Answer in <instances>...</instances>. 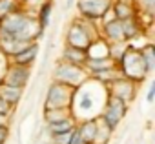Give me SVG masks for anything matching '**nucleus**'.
Segmentation results:
<instances>
[{"mask_svg": "<svg viewBox=\"0 0 155 144\" xmlns=\"http://www.w3.org/2000/svg\"><path fill=\"white\" fill-rule=\"evenodd\" d=\"M40 37L42 33L38 31L37 18L31 17L24 8L0 20V51L8 58L17 55L26 46L37 42Z\"/></svg>", "mask_w": 155, "mask_h": 144, "instance_id": "obj_1", "label": "nucleus"}, {"mask_svg": "<svg viewBox=\"0 0 155 144\" xmlns=\"http://www.w3.org/2000/svg\"><path fill=\"white\" fill-rule=\"evenodd\" d=\"M97 80L88 79L82 86H79L73 91V99H71V115L77 122L81 120H90V119H97L95 108H97V99H95V88H97Z\"/></svg>", "mask_w": 155, "mask_h": 144, "instance_id": "obj_2", "label": "nucleus"}, {"mask_svg": "<svg viewBox=\"0 0 155 144\" xmlns=\"http://www.w3.org/2000/svg\"><path fill=\"white\" fill-rule=\"evenodd\" d=\"M117 66V71H119V75L122 79H128L131 80L133 84H142L146 80V77L150 75L148 73V69H146V64L139 53L137 47L130 46L126 47V51L122 53V57L115 62Z\"/></svg>", "mask_w": 155, "mask_h": 144, "instance_id": "obj_3", "label": "nucleus"}, {"mask_svg": "<svg viewBox=\"0 0 155 144\" xmlns=\"http://www.w3.org/2000/svg\"><path fill=\"white\" fill-rule=\"evenodd\" d=\"M99 37H101V31H99L97 22H90V20H84L79 17V18L71 20V24L66 31V46L86 51L88 46Z\"/></svg>", "mask_w": 155, "mask_h": 144, "instance_id": "obj_4", "label": "nucleus"}, {"mask_svg": "<svg viewBox=\"0 0 155 144\" xmlns=\"http://www.w3.org/2000/svg\"><path fill=\"white\" fill-rule=\"evenodd\" d=\"M88 73L82 66H75V64H68L58 60L55 69H53V82L64 84L71 90H77L79 86H82L88 80Z\"/></svg>", "mask_w": 155, "mask_h": 144, "instance_id": "obj_5", "label": "nucleus"}, {"mask_svg": "<svg viewBox=\"0 0 155 144\" xmlns=\"http://www.w3.org/2000/svg\"><path fill=\"white\" fill-rule=\"evenodd\" d=\"M73 91L75 90H71L64 84L51 82L48 88L46 99H44V110H69Z\"/></svg>", "mask_w": 155, "mask_h": 144, "instance_id": "obj_6", "label": "nucleus"}, {"mask_svg": "<svg viewBox=\"0 0 155 144\" xmlns=\"http://www.w3.org/2000/svg\"><path fill=\"white\" fill-rule=\"evenodd\" d=\"M126 113H128V104H124V102H120V100H117L113 97H108L99 119L110 131H115Z\"/></svg>", "mask_w": 155, "mask_h": 144, "instance_id": "obj_7", "label": "nucleus"}, {"mask_svg": "<svg viewBox=\"0 0 155 144\" xmlns=\"http://www.w3.org/2000/svg\"><path fill=\"white\" fill-rule=\"evenodd\" d=\"M113 0H77L79 15L84 20L90 22H101L106 13L111 9Z\"/></svg>", "mask_w": 155, "mask_h": 144, "instance_id": "obj_8", "label": "nucleus"}, {"mask_svg": "<svg viewBox=\"0 0 155 144\" xmlns=\"http://www.w3.org/2000/svg\"><path fill=\"white\" fill-rule=\"evenodd\" d=\"M106 93H108V97H113V99H117V100L130 106L133 102L135 95H137V84H133L128 79L117 77L110 84H106Z\"/></svg>", "mask_w": 155, "mask_h": 144, "instance_id": "obj_9", "label": "nucleus"}, {"mask_svg": "<svg viewBox=\"0 0 155 144\" xmlns=\"http://www.w3.org/2000/svg\"><path fill=\"white\" fill-rule=\"evenodd\" d=\"M29 77H31V67H28V66H17V64L9 62L6 73L2 77V84L24 90L26 84H28V80H29Z\"/></svg>", "mask_w": 155, "mask_h": 144, "instance_id": "obj_10", "label": "nucleus"}, {"mask_svg": "<svg viewBox=\"0 0 155 144\" xmlns=\"http://www.w3.org/2000/svg\"><path fill=\"white\" fill-rule=\"evenodd\" d=\"M37 53H38V44L33 42V44L26 46L24 49H20L17 55H13L9 58V62L11 64H17V66H28V67H31V64L37 58Z\"/></svg>", "mask_w": 155, "mask_h": 144, "instance_id": "obj_11", "label": "nucleus"}, {"mask_svg": "<svg viewBox=\"0 0 155 144\" xmlns=\"http://www.w3.org/2000/svg\"><path fill=\"white\" fill-rule=\"evenodd\" d=\"M97 128H99V119H90V120L77 122V131H79V135H81L82 144H93L95 142Z\"/></svg>", "mask_w": 155, "mask_h": 144, "instance_id": "obj_12", "label": "nucleus"}, {"mask_svg": "<svg viewBox=\"0 0 155 144\" xmlns=\"http://www.w3.org/2000/svg\"><path fill=\"white\" fill-rule=\"evenodd\" d=\"M120 26H122V35H124V42H126V44H130L131 40L139 38V37H140V33L144 31V29H142V26L139 24L137 17L128 18V20H120Z\"/></svg>", "mask_w": 155, "mask_h": 144, "instance_id": "obj_13", "label": "nucleus"}, {"mask_svg": "<svg viewBox=\"0 0 155 144\" xmlns=\"http://www.w3.org/2000/svg\"><path fill=\"white\" fill-rule=\"evenodd\" d=\"M86 57H88V58H110V44H108L102 37L95 38V40L88 46Z\"/></svg>", "mask_w": 155, "mask_h": 144, "instance_id": "obj_14", "label": "nucleus"}, {"mask_svg": "<svg viewBox=\"0 0 155 144\" xmlns=\"http://www.w3.org/2000/svg\"><path fill=\"white\" fill-rule=\"evenodd\" d=\"M111 13H113V18H117V20H128V18L135 17V9H133L131 2H126V0H113Z\"/></svg>", "mask_w": 155, "mask_h": 144, "instance_id": "obj_15", "label": "nucleus"}, {"mask_svg": "<svg viewBox=\"0 0 155 144\" xmlns=\"http://www.w3.org/2000/svg\"><path fill=\"white\" fill-rule=\"evenodd\" d=\"M86 58H88V57H86V51L77 49V47H69V46H64L62 55H60V60H62V62L75 64V66H84Z\"/></svg>", "mask_w": 155, "mask_h": 144, "instance_id": "obj_16", "label": "nucleus"}, {"mask_svg": "<svg viewBox=\"0 0 155 144\" xmlns=\"http://www.w3.org/2000/svg\"><path fill=\"white\" fill-rule=\"evenodd\" d=\"M51 11H53V2L51 0H46L44 4H40L38 11H37V24H38V31L44 35L46 28L49 26V18H51Z\"/></svg>", "mask_w": 155, "mask_h": 144, "instance_id": "obj_17", "label": "nucleus"}, {"mask_svg": "<svg viewBox=\"0 0 155 144\" xmlns=\"http://www.w3.org/2000/svg\"><path fill=\"white\" fill-rule=\"evenodd\" d=\"M0 99H2L4 102H8L11 108H15L20 102V99H22V90L11 88V86H6V84L0 82Z\"/></svg>", "mask_w": 155, "mask_h": 144, "instance_id": "obj_18", "label": "nucleus"}, {"mask_svg": "<svg viewBox=\"0 0 155 144\" xmlns=\"http://www.w3.org/2000/svg\"><path fill=\"white\" fill-rule=\"evenodd\" d=\"M77 126V120L73 117L66 119V120H58V122H53V124H46L49 135H60V133H69L71 129H75Z\"/></svg>", "mask_w": 155, "mask_h": 144, "instance_id": "obj_19", "label": "nucleus"}, {"mask_svg": "<svg viewBox=\"0 0 155 144\" xmlns=\"http://www.w3.org/2000/svg\"><path fill=\"white\" fill-rule=\"evenodd\" d=\"M139 53H140V57H142V60H144V64H146L148 73H151L153 67H155V47H153V44L148 42V44L140 46V47H139Z\"/></svg>", "mask_w": 155, "mask_h": 144, "instance_id": "obj_20", "label": "nucleus"}, {"mask_svg": "<svg viewBox=\"0 0 155 144\" xmlns=\"http://www.w3.org/2000/svg\"><path fill=\"white\" fill-rule=\"evenodd\" d=\"M73 117L71 115V110H44V120L46 124H53V122H58V120H66Z\"/></svg>", "mask_w": 155, "mask_h": 144, "instance_id": "obj_21", "label": "nucleus"}, {"mask_svg": "<svg viewBox=\"0 0 155 144\" xmlns=\"http://www.w3.org/2000/svg\"><path fill=\"white\" fill-rule=\"evenodd\" d=\"M18 9H22V0H0V20Z\"/></svg>", "mask_w": 155, "mask_h": 144, "instance_id": "obj_22", "label": "nucleus"}, {"mask_svg": "<svg viewBox=\"0 0 155 144\" xmlns=\"http://www.w3.org/2000/svg\"><path fill=\"white\" fill-rule=\"evenodd\" d=\"M97 119H99V117H97ZM111 133H113V131H110V129L101 122V119H99V128H97V135H95V142H93V144H108L110 139H111Z\"/></svg>", "mask_w": 155, "mask_h": 144, "instance_id": "obj_23", "label": "nucleus"}, {"mask_svg": "<svg viewBox=\"0 0 155 144\" xmlns=\"http://www.w3.org/2000/svg\"><path fill=\"white\" fill-rule=\"evenodd\" d=\"M73 131V129H71ZM69 133H60V135H51V144H69Z\"/></svg>", "mask_w": 155, "mask_h": 144, "instance_id": "obj_24", "label": "nucleus"}, {"mask_svg": "<svg viewBox=\"0 0 155 144\" xmlns=\"http://www.w3.org/2000/svg\"><path fill=\"white\" fill-rule=\"evenodd\" d=\"M11 111H13V108H11L8 102H4L2 99H0V115H2V117H8V119H9Z\"/></svg>", "mask_w": 155, "mask_h": 144, "instance_id": "obj_25", "label": "nucleus"}, {"mask_svg": "<svg viewBox=\"0 0 155 144\" xmlns=\"http://www.w3.org/2000/svg\"><path fill=\"white\" fill-rule=\"evenodd\" d=\"M9 137V126H0V144H6Z\"/></svg>", "mask_w": 155, "mask_h": 144, "instance_id": "obj_26", "label": "nucleus"}, {"mask_svg": "<svg viewBox=\"0 0 155 144\" xmlns=\"http://www.w3.org/2000/svg\"><path fill=\"white\" fill-rule=\"evenodd\" d=\"M69 144H82L81 135H79V131H77V126H75V129H73L71 135H69Z\"/></svg>", "mask_w": 155, "mask_h": 144, "instance_id": "obj_27", "label": "nucleus"}, {"mask_svg": "<svg viewBox=\"0 0 155 144\" xmlns=\"http://www.w3.org/2000/svg\"><path fill=\"white\" fill-rule=\"evenodd\" d=\"M153 97H155V84H151V86H150L148 95H146V100H148V102H153Z\"/></svg>", "mask_w": 155, "mask_h": 144, "instance_id": "obj_28", "label": "nucleus"}, {"mask_svg": "<svg viewBox=\"0 0 155 144\" xmlns=\"http://www.w3.org/2000/svg\"><path fill=\"white\" fill-rule=\"evenodd\" d=\"M0 126H9V119H8V117H2V115H0Z\"/></svg>", "mask_w": 155, "mask_h": 144, "instance_id": "obj_29", "label": "nucleus"}, {"mask_svg": "<svg viewBox=\"0 0 155 144\" xmlns=\"http://www.w3.org/2000/svg\"><path fill=\"white\" fill-rule=\"evenodd\" d=\"M73 2H75V0H66V8H69V6H71Z\"/></svg>", "mask_w": 155, "mask_h": 144, "instance_id": "obj_30", "label": "nucleus"}]
</instances>
